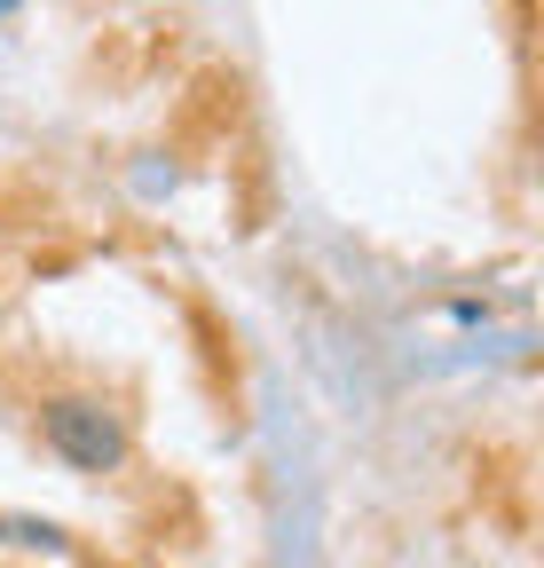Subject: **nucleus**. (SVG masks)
I'll return each mask as SVG.
<instances>
[{
    "label": "nucleus",
    "instance_id": "f257e3e1",
    "mask_svg": "<svg viewBox=\"0 0 544 568\" xmlns=\"http://www.w3.org/2000/svg\"><path fill=\"white\" fill-rule=\"evenodd\" d=\"M32 426H40V443L72 466V474H88V481H111V474H126V458H134L126 410H119L111 395H95V387H48V395L32 403Z\"/></svg>",
    "mask_w": 544,
    "mask_h": 568
}]
</instances>
